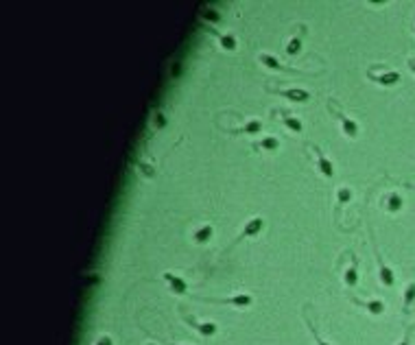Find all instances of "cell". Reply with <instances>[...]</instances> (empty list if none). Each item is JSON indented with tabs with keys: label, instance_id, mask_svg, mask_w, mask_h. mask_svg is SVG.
I'll use <instances>...</instances> for the list:
<instances>
[{
	"label": "cell",
	"instance_id": "6da1fadb",
	"mask_svg": "<svg viewBox=\"0 0 415 345\" xmlns=\"http://www.w3.org/2000/svg\"><path fill=\"white\" fill-rule=\"evenodd\" d=\"M310 149L315 151V158H317V166H319V173L324 175V177H328V179H332L334 177V164L328 160L326 155H324V151L319 149V146H315V144H310Z\"/></svg>",
	"mask_w": 415,
	"mask_h": 345
},
{
	"label": "cell",
	"instance_id": "7a4b0ae2",
	"mask_svg": "<svg viewBox=\"0 0 415 345\" xmlns=\"http://www.w3.org/2000/svg\"><path fill=\"white\" fill-rule=\"evenodd\" d=\"M184 321L188 326H190L193 330H197L201 336H212L216 334V324H212V321H197L195 317H190V315H186Z\"/></svg>",
	"mask_w": 415,
	"mask_h": 345
},
{
	"label": "cell",
	"instance_id": "3957f363",
	"mask_svg": "<svg viewBox=\"0 0 415 345\" xmlns=\"http://www.w3.org/2000/svg\"><path fill=\"white\" fill-rule=\"evenodd\" d=\"M262 225H265V221H262L260 216H253V218H249V221L245 223V227H243V232L238 234V238H236V243H240V240H245V238H253L256 234L262 230ZM234 243V245H236Z\"/></svg>",
	"mask_w": 415,
	"mask_h": 345
},
{
	"label": "cell",
	"instance_id": "277c9868",
	"mask_svg": "<svg viewBox=\"0 0 415 345\" xmlns=\"http://www.w3.org/2000/svg\"><path fill=\"white\" fill-rule=\"evenodd\" d=\"M258 61H260L262 66H267V68H271V70H278V72H291V75H300V70H295V68H289V66L280 64V61L275 59L273 55L260 53V55H258Z\"/></svg>",
	"mask_w": 415,
	"mask_h": 345
},
{
	"label": "cell",
	"instance_id": "5b68a950",
	"mask_svg": "<svg viewBox=\"0 0 415 345\" xmlns=\"http://www.w3.org/2000/svg\"><path fill=\"white\" fill-rule=\"evenodd\" d=\"M208 302L230 304V306H236V308H249L253 299H251V295H247V293H238V295H232V297H225V299H208Z\"/></svg>",
	"mask_w": 415,
	"mask_h": 345
},
{
	"label": "cell",
	"instance_id": "8992f818",
	"mask_svg": "<svg viewBox=\"0 0 415 345\" xmlns=\"http://www.w3.org/2000/svg\"><path fill=\"white\" fill-rule=\"evenodd\" d=\"M162 277L166 280L171 293H175V295H186V293H188V284H186V280H181L179 275H175V273H162Z\"/></svg>",
	"mask_w": 415,
	"mask_h": 345
},
{
	"label": "cell",
	"instance_id": "52a82bcc",
	"mask_svg": "<svg viewBox=\"0 0 415 345\" xmlns=\"http://www.w3.org/2000/svg\"><path fill=\"white\" fill-rule=\"evenodd\" d=\"M337 118L341 122V131H343V136H347V138H356V136H359V124H356L352 118H347L343 112H337Z\"/></svg>",
	"mask_w": 415,
	"mask_h": 345
},
{
	"label": "cell",
	"instance_id": "ba28073f",
	"mask_svg": "<svg viewBox=\"0 0 415 345\" xmlns=\"http://www.w3.org/2000/svg\"><path fill=\"white\" fill-rule=\"evenodd\" d=\"M278 94H282L284 99L293 101V103H306L310 99V94L302 90V87H289V90H278Z\"/></svg>",
	"mask_w": 415,
	"mask_h": 345
},
{
	"label": "cell",
	"instance_id": "9c48e42d",
	"mask_svg": "<svg viewBox=\"0 0 415 345\" xmlns=\"http://www.w3.org/2000/svg\"><path fill=\"white\" fill-rule=\"evenodd\" d=\"M210 31L216 35V40H218V44H221L223 50H236V38L232 33H216L214 28H210Z\"/></svg>",
	"mask_w": 415,
	"mask_h": 345
},
{
	"label": "cell",
	"instance_id": "30bf717a",
	"mask_svg": "<svg viewBox=\"0 0 415 345\" xmlns=\"http://www.w3.org/2000/svg\"><path fill=\"white\" fill-rule=\"evenodd\" d=\"M262 127H265V124H262V120L253 118V120H249V122H245L240 129H234L232 134H249V136H253V134H260Z\"/></svg>",
	"mask_w": 415,
	"mask_h": 345
},
{
	"label": "cell",
	"instance_id": "8fae6325",
	"mask_svg": "<svg viewBox=\"0 0 415 345\" xmlns=\"http://www.w3.org/2000/svg\"><path fill=\"white\" fill-rule=\"evenodd\" d=\"M212 234H214V227L208 223V225H203V227H199V230L195 232L193 240H195V243H199V245H203V243H208V240L212 238Z\"/></svg>",
	"mask_w": 415,
	"mask_h": 345
},
{
	"label": "cell",
	"instance_id": "7c38bea8",
	"mask_svg": "<svg viewBox=\"0 0 415 345\" xmlns=\"http://www.w3.org/2000/svg\"><path fill=\"white\" fill-rule=\"evenodd\" d=\"M343 280H345V286H356V282H359V271H356V258H352V262H349V267L345 269V275H343Z\"/></svg>",
	"mask_w": 415,
	"mask_h": 345
},
{
	"label": "cell",
	"instance_id": "4fadbf2b",
	"mask_svg": "<svg viewBox=\"0 0 415 345\" xmlns=\"http://www.w3.org/2000/svg\"><path fill=\"white\" fill-rule=\"evenodd\" d=\"M367 77L371 79V81H376V83H380V85H393L400 79V75L398 72H385V75H380V77H376V75H369L367 72Z\"/></svg>",
	"mask_w": 415,
	"mask_h": 345
},
{
	"label": "cell",
	"instance_id": "5bb4252c",
	"mask_svg": "<svg viewBox=\"0 0 415 345\" xmlns=\"http://www.w3.org/2000/svg\"><path fill=\"white\" fill-rule=\"evenodd\" d=\"M376 256H378V269H380V280H382V284L385 286H391L393 284V273H391V269H387V264L382 262V256L376 252Z\"/></svg>",
	"mask_w": 415,
	"mask_h": 345
},
{
	"label": "cell",
	"instance_id": "9a60e30c",
	"mask_svg": "<svg viewBox=\"0 0 415 345\" xmlns=\"http://www.w3.org/2000/svg\"><path fill=\"white\" fill-rule=\"evenodd\" d=\"M282 122L286 124V127L293 131V134H302V120H297L295 116H291V114H282Z\"/></svg>",
	"mask_w": 415,
	"mask_h": 345
},
{
	"label": "cell",
	"instance_id": "2e32d148",
	"mask_svg": "<svg viewBox=\"0 0 415 345\" xmlns=\"http://www.w3.org/2000/svg\"><path fill=\"white\" fill-rule=\"evenodd\" d=\"M278 146H280V140L275 136H267L265 140H262L260 144H256L253 149H265V151H278Z\"/></svg>",
	"mask_w": 415,
	"mask_h": 345
},
{
	"label": "cell",
	"instance_id": "e0dca14e",
	"mask_svg": "<svg viewBox=\"0 0 415 345\" xmlns=\"http://www.w3.org/2000/svg\"><path fill=\"white\" fill-rule=\"evenodd\" d=\"M302 50V35H293L286 44V53L289 55H297Z\"/></svg>",
	"mask_w": 415,
	"mask_h": 345
},
{
	"label": "cell",
	"instance_id": "ac0fdd59",
	"mask_svg": "<svg viewBox=\"0 0 415 345\" xmlns=\"http://www.w3.org/2000/svg\"><path fill=\"white\" fill-rule=\"evenodd\" d=\"M349 199H352V190H349L347 186H341V188L337 190V205L341 208V205H345Z\"/></svg>",
	"mask_w": 415,
	"mask_h": 345
},
{
	"label": "cell",
	"instance_id": "d6986e66",
	"mask_svg": "<svg viewBox=\"0 0 415 345\" xmlns=\"http://www.w3.org/2000/svg\"><path fill=\"white\" fill-rule=\"evenodd\" d=\"M199 18L206 20V22H218V20H221V13H218L216 9H201Z\"/></svg>",
	"mask_w": 415,
	"mask_h": 345
},
{
	"label": "cell",
	"instance_id": "ffe728a7",
	"mask_svg": "<svg viewBox=\"0 0 415 345\" xmlns=\"http://www.w3.org/2000/svg\"><path fill=\"white\" fill-rule=\"evenodd\" d=\"M365 308H367V310H369L371 315H380V312L385 310V304H382V302H378V299H374V302H367Z\"/></svg>",
	"mask_w": 415,
	"mask_h": 345
},
{
	"label": "cell",
	"instance_id": "44dd1931",
	"mask_svg": "<svg viewBox=\"0 0 415 345\" xmlns=\"http://www.w3.org/2000/svg\"><path fill=\"white\" fill-rule=\"evenodd\" d=\"M400 205H402V199H400L398 195H389V199H387V210L389 212H396Z\"/></svg>",
	"mask_w": 415,
	"mask_h": 345
},
{
	"label": "cell",
	"instance_id": "7402d4cb",
	"mask_svg": "<svg viewBox=\"0 0 415 345\" xmlns=\"http://www.w3.org/2000/svg\"><path fill=\"white\" fill-rule=\"evenodd\" d=\"M153 127H155V131L166 127V116L162 112H155V116H153Z\"/></svg>",
	"mask_w": 415,
	"mask_h": 345
},
{
	"label": "cell",
	"instance_id": "603a6c76",
	"mask_svg": "<svg viewBox=\"0 0 415 345\" xmlns=\"http://www.w3.org/2000/svg\"><path fill=\"white\" fill-rule=\"evenodd\" d=\"M304 319H306V324H308V328H310V332H312V336H315V343H317V345H330V343H326V341L322 339V336H319V334H317V330H315V326H312V321L308 319V315H304Z\"/></svg>",
	"mask_w": 415,
	"mask_h": 345
},
{
	"label": "cell",
	"instance_id": "cb8c5ba5",
	"mask_svg": "<svg viewBox=\"0 0 415 345\" xmlns=\"http://www.w3.org/2000/svg\"><path fill=\"white\" fill-rule=\"evenodd\" d=\"M138 166H140V171H142V175H147V177H153V175H155V171H153V168L149 166V164H138Z\"/></svg>",
	"mask_w": 415,
	"mask_h": 345
},
{
	"label": "cell",
	"instance_id": "d4e9b609",
	"mask_svg": "<svg viewBox=\"0 0 415 345\" xmlns=\"http://www.w3.org/2000/svg\"><path fill=\"white\" fill-rule=\"evenodd\" d=\"M94 345H114V341H112V336L103 334V336H99V341L94 343Z\"/></svg>",
	"mask_w": 415,
	"mask_h": 345
},
{
	"label": "cell",
	"instance_id": "484cf974",
	"mask_svg": "<svg viewBox=\"0 0 415 345\" xmlns=\"http://www.w3.org/2000/svg\"><path fill=\"white\" fill-rule=\"evenodd\" d=\"M413 295H415V286L411 284V286H409V289H406V295H404V304H409V302H411V299H413Z\"/></svg>",
	"mask_w": 415,
	"mask_h": 345
},
{
	"label": "cell",
	"instance_id": "4316f807",
	"mask_svg": "<svg viewBox=\"0 0 415 345\" xmlns=\"http://www.w3.org/2000/svg\"><path fill=\"white\" fill-rule=\"evenodd\" d=\"M177 72H181V66H173V77L177 75Z\"/></svg>",
	"mask_w": 415,
	"mask_h": 345
},
{
	"label": "cell",
	"instance_id": "83f0119b",
	"mask_svg": "<svg viewBox=\"0 0 415 345\" xmlns=\"http://www.w3.org/2000/svg\"><path fill=\"white\" fill-rule=\"evenodd\" d=\"M402 345H409V343H406V341H404V343H402Z\"/></svg>",
	"mask_w": 415,
	"mask_h": 345
},
{
	"label": "cell",
	"instance_id": "f1b7e54d",
	"mask_svg": "<svg viewBox=\"0 0 415 345\" xmlns=\"http://www.w3.org/2000/svg\"><path fill=\"white\" fill-rule=\"evenodd\" d=\"M149 345H155V343H149Z\"/></svg>",
	"mask_w": 415,
	"mask_h": 345
},
{
	"label": "cell",
	"instance_id": "f546056e",
	"mask_svg": "<svg viewBox=\"0 0 415 345\" xmlns=\"http://www.w3.org/2000/svg\"><path fill=\"white\" fill-rule=\"evenodd\" d=\"M171 345H177V343H171Z\"/></svg>",
	"mask_w": 415,
	"mask_h": 345
}]
</instances>
